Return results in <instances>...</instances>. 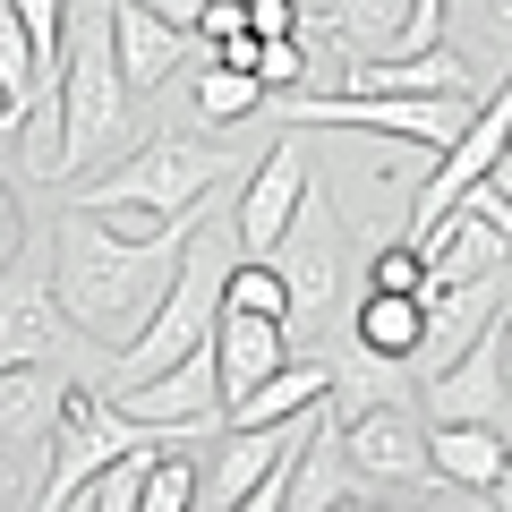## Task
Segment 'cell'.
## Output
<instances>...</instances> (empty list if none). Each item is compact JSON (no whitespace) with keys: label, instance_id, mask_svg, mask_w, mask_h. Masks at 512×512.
<instances>
[{"label":"cell","instance_id":"7c38bea8","mask_svg":"<svg viewBox=\"0 0 512 512\" xmlns=\"http://www.w3.org/2000/svg\"><path fill=\"white\" fill-rule=\"evenodd\" d=\"M427 470H436V487H470V495H495L504 487V427H427Z\"/></svg>","mask_w":512,"mask_h":512},{"label":"cell","instance_id":"277c9868","mask_svg":"<svg viewBox=\"0 0 512 512\" xmlns=\"http://www.w3.org/2000/svg\"><path fill=\"white\" fill-rule=\"evenodd\" d=\"M231 171H248V154H239V146H214V137H188V128H171V137H146V146L128 154L120 171H103V180H77L69 205H146V214L188 222L197 205H214L222 188H231Z\"/></svg>","mask_w":512,"mask_h":512},{"label":"cell","instance_id":"ac0fdd59","mask_svg":"<svg viewBox=\"0 0 512 512\" xmlns=\"http://www.w3.org/2000/svg\"><path fill=\"white\" fill-rule=\"evenodd\" d=\"M137 512H197V461H188L180 444L146 461V478H137Z\"/></svg>","mask_w":512,"mask_h":512},{"label":"cell","instance_id":"d6986e66","mask_svg":"<svg viewBox=\"0 0 512 512\" xmlns=\"http://www.w3.org/2000/svg\"><path fill=\"white\" fill-rule=\"evenodd\" d=\"M26 94H35V52H26L18 9L0 0V103H26Z\"/></svg>","mask_w":512,"mask_h":512},{"label":"cell","instance_id":"603a6c76","mask_svg":"<svg viewBox=\"0 0 512 512\" xmlns=\"http://www.w3.org/2000/svg\"><path fill=\"white\" fill-rule=\"evenodd\" d=\"M26 495H35V470L0 444V512H26Z\"/></svg>","mask_w":512,"mask_h":512},{"label":"cell","instance_id":"e0dca14e","mask_svg":"<svg viewBox=\"0 0 512 512\" xmlns=\"http://www.w3.org/2000/svg\"><path fill=\"white\" fill-rule=\"evenodd\" d=\"M188 103H197V120L231 128V120H248V111L265 103V86H256L248 69H214V60H205V69H197V94H188Z\"/></svg>","mask_w":512,"mask_h":512},{"label":"cell","instance_id":"7a4b0ae2","mask_svg":"<svg viewBox=\"0 0 512 512\" xmlns=\"http://www.w3.org/2000/svg\"><path fill=\"white\" fill-rule=\"evenodd\" d=\"M128 128H137V94L111 69L103 0H60V188L120 154Z\"/></svg>","mask_w":512,"mask_h":512},{"label":"cell","instance_id":"9c48e42d","mask_svg":"<svg viewBox=\"0 0 512 512\" xmlns=\"http://www.w3.org/2000/svg\"><path fill=\"white\" fill-rule=\"evenodd\" d=\"M316 188L308 163V128H291L265 163H248V188H239V222H231V256H274V239L291 231L299 197Z\"/></svg>","mask_w":512,"mask_h":512},{"label":"cell","instance_id":"2e32d148","mask_svg":"<svg viewBox=\"0 0 512 512\" xmlns=\"http://www.w3.org/2000/svg\"><path fill=\"white\" fill-rule=\"evenodd\" d=\"M325 18H333V35H342L359 60H384V52H402L410 0H325Z\"/></svg>","mask_w":512,"mask_h":512},{"label":"cell","instance_id":"ffe728a7","mask_svg":"<svg viewBox=\"0 0 512 512\" xmlns=\"http://www.w3.org/2000/svg\"><path fill=\"white\" fill-rule=\"evenodd\" d=\"M367 291H419V248L376 239V256H367Z\"/></svg>","mask_w":512,"mask_h":512},{"label":"cell","instance_id":"5bb4252c","mask_svg":"<svg viewBox=\"0 0 512 512\" xmlns=\"http://www.w3.org/2000/svg\"><path fill=\"white\" fill-rule=\"evenodd\" d=\"M60 393H69V376H52V367H0V444L9 453H35L52 436Z\"/></svg>","mask_w":512,"mask_h":512},{"label":"cell","instance_id":"3957f363","mask_svg":"<svg viewBox=\"0 0 512 512\" xmlns=\"http://www.w3.org/2000/svg\"><path fill=\"white\" fill-rule=\"evenodd\" d=\"M274 274H282V333L291 350H333L350 325V231L342 205H325L308 188L291 214V231L274 239Z\"/></svg>","mask_w":512,"mask_h":512},{"label":"cell","instance_id":"4fadbf2b","mask_svg":"<svg viewBox=\"0 0 512 512\" xmlns=\"http://www.w3.org/2000/svg\"><path fill=\"white\" fill-rule=\"evenodd\" d=\"M342 86H350V94H470V69H461L444 43H427V52H384V60H359Z\"/></svg>","mask_w":512,"mask_h":512},{"label":"cell","instance_id":"8992f818","mask_svg":"<svg viewBox=\"0 0 512 512\" xmlns=\"http://www.w3.org/2000/svg\"><path fill=\"white\" fill-rule=\"evenodd\" d=\"M333 444H342V461H350V478H359V495L419 504V495L436 487V470H427V419H419V402H376V410H359V419L333 427Z\"/></svg>","mask_w":512,"mask_h":512},{"label":"cell","instance_id":"9a60e30c","mask_svg":"<svg viewBox=\"0 0 512 512\" xmlns=\"http://www.w3.org/2000/svg\"><path fill=\"white\" fill-rule=\"evenodd\" d=\"M350 342L410 367V350H419V291H367L359 308H350Z\"/></svg>","mask_w":512,"mask_h":512},{"label":"cell","instance_id":"d4e9b609","mask_svg":"<svg viewBox=\"0 0 512 512\" xmlns=\"http://www.w3.org/2000/svg\"><path fill=\"white\" fill-rule=\"evenodd\" d=\"M18 120H26V103H0V137H18Z\"/></svg>","mask_w":512,"mask_h":512},{"label":"cell","instance_id":"484cf974","mask_svg":"<svg viewBox=\"0 0 512 512\" xmlns=\"http://www.w3.org/2000/svg\"><path fill=\"white\" fill-rule=\"evenodd\" d=\"M470 512H478V504H470Z\"/></svg>","mask_w":512,"mask_h":512},{"label":"cell","instance_id":"5b68a950","mask_svg":"<svg viewBox=\"0 0 512 512\" xmlns=\"http://www.w3.org/2000/svg\"><path fill=\"white\" fill-rule=\"evenodd\" d=\"M137 444H188V436H180V427H137V419H120L94 384H69V393H60V410H52V436H43L52 470L35 478L26 512H69L77 495H86V478L111 470L120 453H137Z\"/></svg>","mask_w":512,"mask_h":512},{"label":"cell","instance_id":"30bf717a","mask_svg":"<svg viewBox=\"0 0 512 512\" xmlns=\"http://www.w3.org/2000/svg\"><path fill=\"white\" fill-rule=\"evenodd\" d=\"M103 26H111V69H120L128 94H154L188 52H197V35H180L171 18H154L146 0H103Z\"/></svg>","mask_w":512,"mask_h":512},{"label":"cell","instance_id":"7402d4cb","mask_svg":"<svg viewBox=\"0 0 512 512\" xmlns=\"http://www.w3.org/2000/svg\"><path fill=\"white\" fill-rule=\"evenodd\" d=\"M26 239H35V231H26V205H18V188L0 180V265H9V256H18Z\"/></svg>","mask_w":512,"mask_h":512},{"label":"cell","instance_id":"8fae6325","mask_svg":"<svg viewBox=\"0 0 512 512\" xmlns=\"http://www.w3.org/2000/svg\"><path fill=\"white\" fill-rule=\"evenodd\" d=\"M214 384H222V410L248 393L256 376H274L282 359H291V333H282V316H239V308H214Z\"/></svg>","mask_w":512,"mask_h":512},{"label":"cell","instance_id":"52a82bcc","mask_svg":"<svg viewBox=\"0 0 512 512\" xmlns=\"http://www.w3.org/2000/svg\"><path fill=\"white\" fill-rule=\"evenodd\" d=\"M410 402H419L427 427H444V419H461V427H504V419H512V325H504V316H487L478 342L461 350V359H444L436 376L410 384Z\"/></svg>","mask_w":512,"mask_h":512},{"label":"cell","instance_id":"6da1fadb","mask_svg":"<svg viewBox=\"0 0 512 512\" xmlns=\"http://www.w3.org/2000/svg\"><path fill=\"white\" fill-rule=\"evenodd\" d=\"M43 239H52V299H60V316H69V333L94 342V350H128L146 333V316H154V299H163L171 265H180L188 231L180 239H120V231H103L86 205H60V222Z\"/></svg>","mask_w":512,"mask_h":512},{"label":"cell","instance_id":"ba28073f","mask_svg":"<svg viewBox=\"0 0 512 512\" xmlns=\"http://www.w3.org/2000/svg\"><path fill=\"white\" fill-rule=\"evenodd\" d=\"M69 350L77 333L52 299V239H26L0 265V367H60Z\"/></svg>","mask_w":512,"mask_h":512},{"label":"cell","instance_id":"4316f807","mask_svg":"<svg viewBox=\"0 0 512 512\" xmlns=\"http://www.w3.org/2000/svg\"><path fill=\"white\" fill-rule=\"evenodd\" d=\"M69 512H77V504H69Z\"/></svg>","mask_w":512,"mask_h":512},{"label":"cell","instance_id":"cb8c5ba5","mask_svg":"<svg viewBox=\"0 0 512 512\" xmlns=\"http://www.w3.org/2000/svg\"><path fill=\"white\" fill-rule=\"evenodd\" d=\"M146 9H154V18H171V26H180V35H188V26H197V9H205V0H146Z\"/></svg>","mask_w":512,"mask_h":512},{"label":"cell","instance_id":"44dd1931","mask_svg":"<svg viewBox=\"0 0 512 512\" xmlns=\"http://www.w3.org/2000/svg\"><path fill=\"white\" fill-rule=\"evenodd\" d=\"M239 26H248L256 43H282L299 26V0H239Z\"/></svg>","mask_w":512,"mask_h":512}]
</instances>
